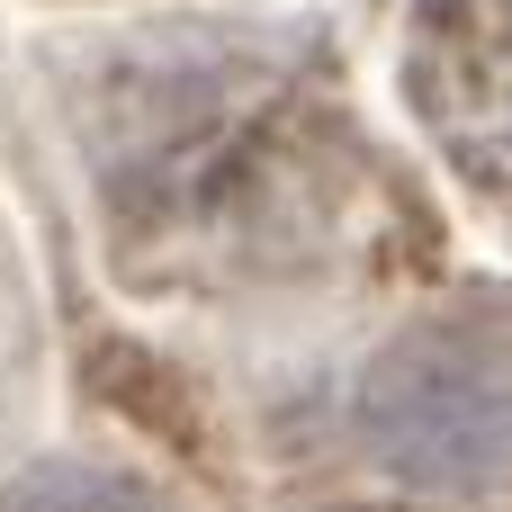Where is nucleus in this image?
Returning a JSON list of instances; mask_svg holds the SVG:
<instances>
[{"label": "nucleus", "mask_w": 512, "mask_h": 512, "mask_svg": "<svg viewBox=\"0 0 512 512\" xmlns=\"http://www.w3.org/2000/svg\"><path fill=\"white\" fill-rule=\"evenodd\" d=\"M369 459L441 504H477L512 486V333L486 315L414 324L360 387Z\"/></svg>", "instance_id": "f257e3e1"}, {"label": "nucleus", "mask_w": 512, "mask_h": 512, "mask_svg": "<svg viewBox=\"0 0 512 512\" xmlns=\"http://www.w3.org/2000/svg\"><path fill=\"white\" fill-rule=\"evenodd\" d=\"M405 99L450 171L512 198V0H423Z\"/></svg>", "instance_id": "f03ea898"}, {"label": "nucleus", "mask_w": 512, "mask_h": 512, "mask_svg": "<svg viewBox=\"0 0 512 512\" xmlns=\"http://www.w3.org/2000/svg\"><path fill=\"white\" fill-rule=\"evenodd\" d=\"M0 512H162L135 477H117V468H27L9 495H0Z\"/></svg>", "instance_id": "7ed1b4c3"}]
</instances>
